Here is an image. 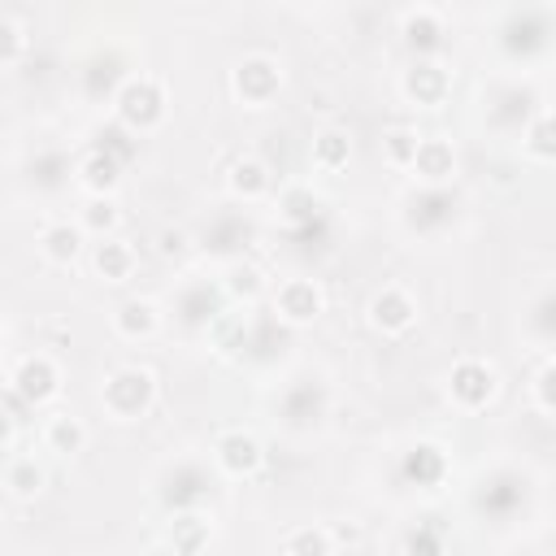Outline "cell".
I'll return each instance as SVG.
<instances>
[{
	"label": "cell",
	"mask_w": 556,
	"mask_h": 556,
	"mask_svg": "<svg viewBox=\"0 0 556 556\" xmlns=\"http://www.w3.org/2000/svg\"><path fill=\"white\" fill-rule=\"evenodd\" d=\"M274 304H278V313H282L287 321L304 326V321H313V317L321 313V287L308 282V278H287V282L274 291Z\"/></svg>",
	"instance_id": "3"
},
{
	"label": "cell",
	"mask_w": 556,
	"mask_h": 556,
	"mask_svg": "<svg viewBox=\"0 0 556 556\" xmlns=\"http://www.w3.org/2000/svg\"><path fill=\"white\" fill-rule=\"evenodd\" d=\"M313 161H317L321 169H339V165L348 161V135H343V130H321V135L313 139Z\"/></svg>",
	"instance_id": "18"
},
{
	"label": "cell",
	"mask_w": 556,
	"mask_h": 556,
	"mask_svg": "<svg viewBox=\"0 0 556 556\" xmlns=\"http://www.w3.org/2000/svg\"><path fill=\"white\" fill-rule=\"evenodd\" d=\"M161 109H165V96H161V87H156V78H130L122 91H117V117L126 122V126H152L156 117H161Z\"/></svg>",
	"instance_id": "2"
},
{
	"label": "cell",
	"mask_w": 556,
	"mask_h": 556,
	"mask_svg": "<svg viewBox=\"0 0 556 556\" xmlns=\"http://www.w3.org/2000/svg\"><path fill=\"white\" fill-rule=\"evenodd\" d=\"M287 556H330V539H326V530H313V526L295 530V534L287 539Z\"/></svg>",
	"instance_id": "21"
},
{
	"label": "cell",
	"mask_w": 556,
	"mask_h": 556,
	"mask_svg": "<svg viewBox=\"0 0 556 556\" xmlns=\"http://www.w3.org/2000/svg\"><path fill=\"white\" fill-rule=\"evenodd\" d=\"M369 321H374L378 330L400 334V330H408V326L417 321V304H413L400 287H382V291L369 300Z\"/></svg>",
	"instance_id": "4"
},
{
	"label": "cell",
	"mask_w": 556,
	"mask_h": 556,
	"mask_svg": "<svg viewBox=\"0 0 556 556\" xmlns=\"http://www.w3.org/2000/svg\"><path fill=\"white\" fill-rule=\"evenodd\" d=\"M9 434H13V421H9V413H4V408H0V447H4V443H9Z\"/></svg>",
	"instance_id": "29"
},
{
	"label": "cell",
	"mask_w": 556,
	"mask_h": 556,
	"mask_svg": "<svg viewBox=\"0 0 556 556\" xmlns=\"http://www.w3.org/2000/svg\"><path fill=\"white\" fill-rule=\"evenodd\" d=\"M17 48H22V30L0 13V61H13V56H17Z\"/></svg>",
	"instance_id": "24"
},
{
	"label": "cell",
	"mask_w": 556,
	"mask_h": 556,
	"mask_svg": "<svg viewBox=\"0 0 556 556\" xmlns=\"http://www.w3.org/2000/svg\"><path fill=\"white\" fill-rule=\"evenodd\" d=\"M43 256L48 261H56V265H65V261H74L78 256V243H83V230L78 226H70V222H52L48 230H43Z\"/></svg>",
	"instance_id": "13"
},
{
	"label": "cell",
	"mask_w": 556,
	"mask_h": 556,
	"mask_svg": "<svg viewBox=\"0 0 556 556\" xmlns=\"http://www.w3.org/2000/svg\"><path fill=\"white\" fill-rule=\"evenodd\" d=\"M539 156H552V143H547V117L539 122V130H534V143H530Z\"/></svg>",
	"instance_id": "28"
},
{
	"label": "cell",
	"mask_w": 556,
	"mask_h": 556,
	"mask_svg": "<svg viewBox=\"0 0 556 556\" xmlns=\"http://www.w3.org/2000/svg\"><path fill=\"white\" fill-rule=\"evenodd\" d=\"M200 539H204V521H200V517H178V521L169 526V543H174L178 556H195Z\"/></svg>",
	"instance_id": "20"
},
{
	"label": "cell",
	"mask_w": 556,
	"mask_h": 556,
	"mask_svg": "<svg viewBox=\"0 0 556 556\" xmlns=\"http://www.w3.org/2000/svg\"><path fill=\"white\" fill-rule=\"evenodd\" d=\"M78 178H83V187H87V191H96V195L113 191V187H117V156H113V152H104V148L87 152V156H83V165H78Z\"/></svg>",
	"instance_id": "11"
},
{
	"label": "cell",
	"mask_w": 556,
	"mask_h": 556,
	"mask_svg": "<svg viewBox=\"0 0 556 556\" xmlns=\"http://www.w3.org/2000/svg\"><path fill=\"white\" fill-rule=\"evenodd\" d=\"M43 439H48V447H52V452H78V447L87 443V430H83V421H78V417L56 413V417H48Z\"/></svg>",
	"instance_id": "15"
},
{
	"label": "cell",
	"mask_w": 556,
	"mask_h": 556,
	"mask_svg": "<svg viewBox=\"0 0 556 556\" xmlns=\"http://www.w3.org/2000/svg\"><path fill=\"white\" fill-rule=\"evenodd\" d=\"M148 404H152V374L148 369L126 365L104 382V408L113 417H139Z\"/></svg>",
	"instance_id": "1"
},
{
	"label": "cell",
	"mask_w": 556,
	"mask_h": 556,
	"mask_svg": "<svg viewBox=\"0 0 556 556\" xmlns=\"http://www.w3.org/2000/svg\"><path fill=\"white\" fill-rule=\"evenodd\" d=\"M230 187H235L239 195H261V191L269 187V174H265L261 161L243 156V161H235V169H230Z\"/></svg>",
	"instance_id": "19"
},
{
	"label": "cell",
	"mask_w": 556,
	"mask_h": 556,
	"mask_svg": "<svg viewBox=\"0 0 556 556\" xmlns=\"http://www.w3.org/2000/svg\"><path fill=\"white\" fill-rule=\"evenodd\" d=\"M4 486H9L13 495L30 500V495H39V486H43V469H39L30 456H17V460L9 465V473H4Z\"/></svg>",
	"instance_id": "17"
},
{
	"label": "cell",
	"mask_w": 556,
	"mask_h": 556,
	"mask_svg": "<svg viewBox=\"0 0 556 556\" xmlns=\"http://www.w3.org/2000/svg\"><path fill=\"white\" fill-rule=\"evenodd\" d=\"M113 326H117V334H126V339L152 334V330H156V308H152L148 300H126V304L113 313Z\"/></svg>",
	"instance_id": "14"
},
{
	"label": "cell",
	"mask_w": 556,
	"mask_h": 556,
	"mask_svg": "<svg viewBox=\"0 0 556 556\" xmlns=\"http://www.w3.org/2000/svg\"><path fill=\"white\" fill-rule=\"evenodd\" d=\"M230 287L243 291V295H256V291H261V274H256L252 265H235V269H230Z\"/></svg>",
	"instance_id": "25"
},
{
	"label": "cell",
	"mask_w": 556,
	"mask_h": 556,
	"mask_svg": "<svg viewBox=\"0 0 556 556\" xmlns=\"http://www.w3.org/2000/svg\"><path fill=\"white\" fill-rule=\"evenodd\" d=\"M443 547H439V539H430V534H413L408 539V556H439Z\"/></svg>",
	"instance_id": "27"
},
{
	"label": "cell",
	"mask_w": 556,
	"mask_h": 556,
	"mask_svg": "<svg viewBox=\"0 0 556 556\" xmlns=\"http://www.w3.org/2000/svg\"><path fill=\"white\" fill-rule=\"evenodd\" d=\"M91 261H96V269H100L109 282H122V278L130 274V265H135V252H130L126 239H100Z\"/></svg>",
	"instance_id": "12"
},
{
	"label": "cell",
	"mask_w": 556,
	"mask_h": 556,
	"mask_svg": "<svg viewBox=\"0 0 556 556\" xmlns=\"http://www.w3.org/2000/svg\"><path fill=\"white\" fill-rule=\"evenodd\" d=\"M217 465L226 469V473H252L256 465H261V443H256V434H248V430H226L222 439H217Z\"/></svg>",
	"instance_id": "6"
},
{
	"label": "cell",
	"mask_w": 556,
	"mask_h": 556,
	"mask_svg": "<svg viewBox=\"0 0 556 556\" xmlns=\"http://www.w3.org/2000/svg\"><path fill=\"white\" fill-rule=\"evenodd\" d=\"M387 152L395 165H413V152H417V135L413 130H391L387 135Z\"/></svg>",
	"instance_id": "23"
},
{
	"label": "cell",
	"mask_w": 556,
	"mask_h": 556,
	"mask_svg": "<svg viewBox=\"0 0 556 556\" xmlns=\"http://www.w3.org/2000/svg\"><path fill=\"white\" fill-rule=\"evenodd\" d=\"M274 87H278V70H274V61H265V56H248V61L235 70V91H239L243 100H252V104L269 100Z\"/></svg>",
	"instance_id": "7"
},
{
	"label": "cell",
	"mask_w": 556,
	"mask_h": 556,
	"mask_svg": "<svg viewBox=\"0 0 556 556\" xmlns=\"http://www.w3.org/2000/svg\"><path fill=\"white\" fill-rule=\"evenodd\" d=\"M413 169H417L426 182H443V178L456 169L452 143H443V139H417V152H413Z\"/></svg>",
	"instance_id": "8"
},
{
	"label": "cell",
	"mask_w": 556,
	"mask_h": 556,
	"mask_svg": "<svg viewBox=\"0 0 556 556\" xmlns=\"http://www.w3.org/2000/svg\"><path fill=\"white\" fill-rule=\"evenodd\" d=\"M491 391H495V374H491L482 361H460V365L452 369V395H456L465 408L486 404Z\"/></svg>",
	"instance_id": "5"
},
{
	"label": "cell",
	"mask_w": 556,
	"mask_h": 556,
	"mask_svg": "<svg viewBox=\"0 0 556 556\" xmlns=\"http://www.w3.org/2000/svg\"><path fill=\"white\" fill-rule=\"evenodd\" d=\"M113 222H117V204L109 195H96L87 204V213H83V226H91V230H109Z\"/></svg>",
	"instance_id": "22"
},
{
	"label": "cell",
	"mask_w": 556,
	"mask_h": 556,
	"mask_svg": "<svg viewBox=\"0 0 556 556\" xmlns=\"http://www.w3.org/2000/svg\"><path fill=\"white\" fill-rule=\"evenodd\" d=\"M439 30H443V22H439L434 9H408V13H404V35H408V43L430 48V43H439Z\"/></svg>",
	"instance_id": "16"
},
{
	"label": "cell",
	"mask_w": 556,
	"mask_h": 556,
	"mask_svg": "<svg viewBox=\"0 0 556 556\" xmlns=\"http://www.w3.org/2000/svg\"><path fill=\"white\" fill-rule=\"evenodd\" d=\"M17 391H22L30 404H43V400L56 391V369H52V361H48V356L22 361V369H17Z\"/></svg>",
	"instance_id": "10"
},
{
	"label": "cell",
	"mask_w": 556,
	"mask_h": 556,
	"mask_svg": "<svg viewBox=\"0 0 556 556\" xmlns=\"http://www.w3.org/2000/svg\"><path fill=\"white\" fill-rule=\"evenodd\" d=\"M404 91H408L417 104H439L443 91H447V74H443L434 61H417V65L404 74Z\"/></svg>",
	"instance_id": "9"
},
{
	"label": "cell",
	"mask_w": 556,
	"mask_h": 556,
	"mask_svg": "<svg viewBox=\"0 0 556 556\" xmlns=\"http://www.w3.org/2000/svg\"><path fill=\"white\" fill-rule=\"evenodd\" d=\"M534 391H539V408H543V413H552V365H543V369H539Z\"/></svg>",
	"instance_id": "26"
}]
</instances>
